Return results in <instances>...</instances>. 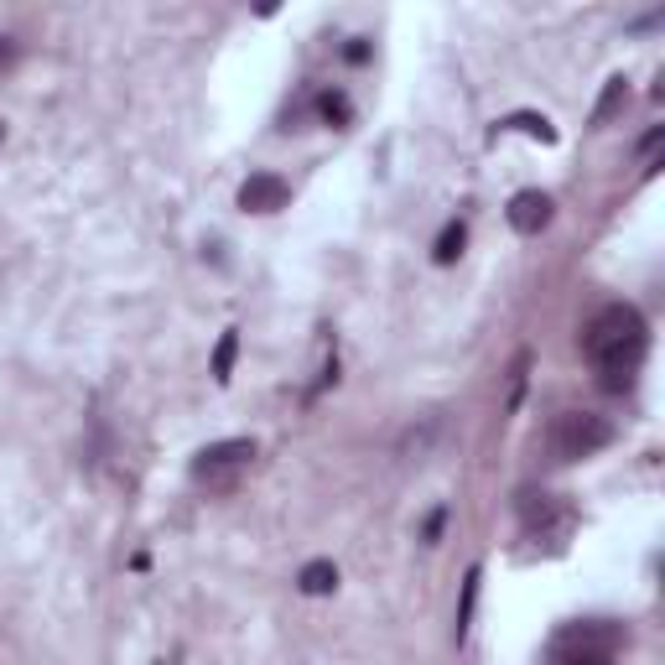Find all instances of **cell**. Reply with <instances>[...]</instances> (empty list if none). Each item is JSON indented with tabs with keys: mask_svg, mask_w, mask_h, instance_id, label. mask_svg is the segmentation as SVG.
<instances>
[{
	"mask_svg": "<svg viewBox=\"0 0 665 665\" xmlns=\"http://www.w3.org/2000/svg\"><path fill=\"white\" fill-rule=\"evenodd\" d=\"M619 629L608 624H572L551 640V665H613Z\"/></svg>",
	"mask_w": 665,
	"mask_h": 665,
	"instance_id": "obj_4",
	"label": "cell"
},
{
	"mask_svg": "<svg viewBox=\"0 0 665 665\" xmlns=\"http://www.w3.org/2000/svg\"><path fill=\"white\" fill-rule=\"evenodd\" d=\"M296 587H302L307 598H328L332 587H338V567H332V562H307V567L296 572Z\"/></svg>",
	"mask_w": 665,
	"mask_h": 665,
	"instance_id": "obj_8",
	"label": "cell"
},
{
	"mask_svg": "<svg viewBox=\"0 0 665 665\" xmlns=\"http://www.w3.org/2000/svg\"><path fill=\"white\" fill-rule=\"evenodd\" d=\"M286 198H292V188H286L281 177L255 172L250 182L239 188V208H245V214H275V208H286Z\"/></svg>",
	"mask_w": 665,
	"mask_h": 665,
	"instance_id": "obj_6",
	"label": "cell"
},
{
	"mask_svg": "<svg viewBox=\"0 0 665 665\" xmlns=\"http://www.w3.org/2000/svg\"><path fill=\"white\" fill-rule=\"evenodd\" d=\"M250 463H255V442H250V437L208 442V448L193 458V478H198V484H208V489H229Z\"/></svg>",
	"mask_w": 665,
	"mask_h": 665,
	"instance_id": "obj_5",
	"label": "cell"
},
{
	"mask_svg": "<svg viewBox=\"0 0 665 665\" xmlns=\"http://www.w3.org/2000/svg\"><path fill=\"white\" fill-rule=\"evenodd\" d=\"M661 136H665V131H661V125H655V131H650V136L640 140V157H645V167H650V161H655V151H661Z\"/></svg>",
	"mask_w": 665,
	"mask_h": 665,
	"instance_id": "obj_17",
	"label": "cell"
},
{
	"mask_svg": "<svg viewBox=\"0 0 665 665\" xmlns=\"http://www.w3.org/2000/svg\"><path fill=\"white\" fill-rule=\"evenodd\" d=\"M546 442H551V458L556 463H583V458H593L598 448L613 442V421L598 412H562L551 421Z\"/></svg>",
	"mask_w": 665,
	"mask_h": 665,
	"instance_id": "obj_3",
	"label": "cell"
},
{
	"mask_svg": "<svg viewBox=\"0 0 665 665\" xmlns=\"http://www.w3.org/2000/svg\"><path fill=\"white\" fill-rule=\"evenodd\" d=\"M499 131H526V136H536V140H556V131H551V120L546 115H509V120H499V125H494V136H499Z\"/></svg>",
	"mask_w": 665,
	"mask_h": 665,
	"instance_id": "obj_12",
	"label": "cell"
},
{
	"mask_svg": "<svg viewBox=\"0 0 665 665\" xmlns=\"http://www.w3.org/2000/svg\"><path fill=\"white\" fill-rule=\"evenodd\" d=\"M343 58H349V63H370V42H364V37L349 42V47H343Z\"/></svg>",
	"mask_w": 665,
	"mask_h": 665,
	"instance_id": "obj_18",
	"label": "cell"
},
{
	"mask_svg": "<svg viewBox=\"0 0 665 665\" xmlns=\"http://www.w3.org/2000/svg\"><path fill=\"white\" fill-rule=\"evenodd\" d=\"M473 604H478V567H469L463 577V604H458V629H452V640L463 645L469 640V624H473Z\"/></svg>",
	"mask_w": 665,
	"mask_h": 665,
	"instance_id": "obj_11",
	"label": "cell"
},
{
	"mask_svg": "<svg viewBox=\"0 0 665 665\" xmlns=\"http://www.w3.org/2000/svg\"><path fill=\"white\" fill-rule=\"evenodd\" d=\"M551 224V198L541 188H526V193L509 198V229L515 235H541Z\"/></svg>",
	"mask_w": 665,
	"mask_h": 665,
	"instance_id": "obj_7",
	"label": "cell"
},
{
	"mask_svg": "<svg viewBox=\"0 0 665 665\" xmlns=\"http://www.w3.org/2000/svg\"><path fill=\"white\" fill-rule=\"evenodd\" d=\"M526 374H530V353H520V359H515V370H509V401H505V412H520V395H526Z\"/></svg>",
	"mask_w": 665,
	"mask_h": 665,
	"instance_id": "obj_14",
	"label": "cell"
},
{
	"mask_svg": "<svg viewBox=\"0 0 665 665\" xmlns=\"http://www.w3.org/2000/svg\"><path fill=\"white\" fill-rule=\"evenodd\" d=\"M0 140H5V125H0Z\"/></svg>",
	"mask_w": 665,
	"mask_h": 665,
	"instance_id": "obj_20",
	"label": "cell"
},
{
	"mask_svg": "<svg viewBox=\"0 0 665 665\" xmlns=\"http://www.w3.org/2000/svg\"><path fill=\"white\" fill-rule=\"evenodd\" d=\"M11 63H16V47H11V42L0 37V68H11Z\"/></svg>",
	"mask_w": 665,
	"mask_h": 665,
	"instance_id": "obj_19",
	"label": "cell"
},
{
	"mask_svg": "<svg viewBox=\"0 0 665 665\" xmlns=\"http://www.w3.org/2000/svg\"><path fill=\"white\" fill-rule=\"evenodd\" d=\"M463 245H469V224H463V218H452L448 229L437 235V250H431V260H437V266H452V260L463 255Z\"/></svg>",
	"mask_w": 665,
	"mask_h": 665,
	"instance_id": "obj_10",
	"label": "cell"
},
{
	"mask_svg": "<svg viewBox=\"0 0 665 665\" xmlns=\"http://www.w3.org/2000/svg\"><path fill=\"white\" fill-rule=\"evenodd\" d=\"M629 104V79L624 74H613V79L604 83V99H598V110H593V125H608V120L619 115Z\"/></svg>",
	"mask_w": 665,
	"mask_h": 665,
	"instance_id": "obj_9",
	"label": "cell"
},
{
	"mask_svg": "<svg viewBox=\"0 0 665 665\" xmlns=\"http://www.w3.org/2000/svg\"><path fill=\"white\" fill-rule=\"evenodd\" d=\"M520 520H526V541H530V546L546 551V556H562L567 541H572V530H577V505L562 499V494H526Z\"/></svg>",
	"mask_w": 665,
	"mask_h": 665,
	"instance_id": "obj_2",
	"label": "cell"
},
{
	"mask_svg": "<svg viewBox=\"0 0 665 665\" xmlns=\"http://www.w3.org/2000/svg\"><path fill=\"white\" fill-rule=\"evenodd\" d=\"M442 530H448V509H431L427 526H421V541H427V546H437V541H442Z\"/></svg>",
	"mask_w": 665,
	"mask_h": 665,
	"instance_id": "obj_16",
	"label": "cell"
},
{
	"mask_svg": "<svg viewBox=\"0 0 665 665\" xmlns=\"http://www.w3.org/2000/svg\"><path fill=\"white\" fill-rule=\"evenodd\" d=\"M235 353H239V332L229 328L224 338H218V353H214V380H218V385H224L229 370H235Z\"/></svg>",
	"mask_w": 665,
	"mask_h": 665,
	"instance_id": "obj_13",
	"label": "cell"
},
{
	"mask_svg": "<svg viewBox=\"0 0 665 665\" xmlns=\"http://www.w3.org/2000/svg\"><path fill=\"white\" fill-rule=\"evenodd\" d=\"M317 110H323V120H332V125H349V99L343 94H317Z\"/></svg>",
	"mask_w": 665,
	"mask_h": 665,
	"instance_id": "obj_15",
	"label": "cell"
},
{
	"mask_svg": "<svg viewBox=\"0 0 665 665\" xmlns=\"http://www.w3.org/2000/svg\"><path fill=\"white\" fill-rule=\"evenodd\" d=\"M583 353L598 370V385L608 395H624L634 380H640V364L650 353V323L640 317V307L629 302H613L583 328Z\"/></svg>",
	"mask_w": 665,
	"mask_h": 665,
	"instance_id": "obj_1",
	"label": "cell"
}]
</instances>
